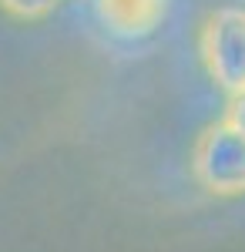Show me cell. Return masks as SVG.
<instances>
[{"mask_svg":"<svg viewBox=\"0 0 245 252\" xmlns=\"http://www.w3.org/2000/svg\"><path fill=\"white\" fill-rule=\"evenodd\" d=\"M191 175L208 195H245V135L228 121L208 125L191 148Z\"/></svg>","mask_w":245,"mask_h":252,"instance_id":"1","label":"cell"},{"mask_svg":"<svg viewBox=\"0 0 245 252\" xmlns=\"http://www.w3.org/2000/svg\"><path fill=\"white\" fill-rule=\"evenodd\" d=\"M198 54L208 78L228 97L245 94V10L218 7L212 10L198 34Z\"/></svg>","mask_w":245,"mask_h":252,"instance_id":"2","label":"cell"},{"mask_svg":"<svg viewBox=\"0 0 245 252\" xmlns=\"http://www.w3.org/2000/svg\"><path fill=\"white\" fill-rule=\"evenodd\" d=\"M97 20L111 31L114 37H151L165 17H168V0H94Z\"/></svg>","mask_w":245,"mask_h":252,"instance_id":"3","label":"cell"},{"mask_svg":"<svg viewBox=\"0 0 245 252\" xmlns=\"http://www.w3.org/2000/svg\"><path fill=\"white\" fill-rule=\"evenodd\" d=\"M61 0H0V10L14 20H44L47 14H54V7Z\"/></svg>","mask_w":245,"mask_h":252,"instance_id":"4","label":"cell"},{"mask_svg":"<svg viewBox=\"0 0 245 252\" xmlns=\"http://www.w3.org/2000/svg\"><path fill=\"white\" fill-rule=\"evenodd\" d=\"M225 121H228V125H235V128L245 135V94L232 97V104H228V111H225Z\"/></svg>","mask_w":245,"mask_h":252,"instance_id":"5","label":"cell"}]
</instances>
